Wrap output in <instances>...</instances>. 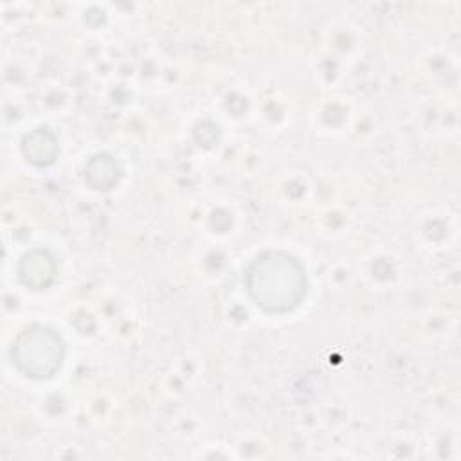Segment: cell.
Masks as SVG:
<instances>
[{"instance_id":"6da1fadb","label":"cell","mask_w":461,"mask_h":461,"mask_svg":"<svg viewBox=\"0 0 461 461\" xmlns=\"http://www.w3.org/2000/svg\"><path fill=\"white\" fill-rule=\"evenodd\" d=\"M250 299L267 313L292 312L306 294L303 265L283 250L259 254L245 272Z\"/></svg>"},{"instance_id":"7a4b0ae2","label":"cell","mask_w":461,"mask_h":461,"mask_svg":"<svg viewBox=\"0 0 461 461\" xmlns=\"http://www.w3.org/2000/svg\"><path fill=\"white\" fill-rule=\"evenodd\" d=\"M11 355L14 366L25 376L45 380L54 376L61 367L65 344L54 330L34 324L16 337Z\"/></svg>"},{"instance_id":"3957f363","label":"cell","mask_w":461,"mask_h":461,"mask_svg":"<svg viewBox=\"0 0 461 461\" xmlns=\"http://www.w3.org/2000/svg\"><path fill=\"white\" fill-rule=\"evenodd\" d=\"M56 272L58 267L52 254L43 249H32L25 252L18 265L20 281L34 292L49 288L56 277Z\"/></svg>"},{"instance_id":"277c9868","label":"cell","mask_w":461,"mask_h":461,"mask_svg":"<svg viewBox=\"0 0 461 461\" xmlns=\"http://www.w3.org/2000/svg\"><path fill=\"white\" fill-rule=\"evenodd\" d=\"M22 153L27 162L38 167L54 164L59 155V142L56 133L47 128H36L29 131L22 140Z\"/></svg>"},{"instance_id":"5b68a950","label":"cell","mask_w":461,"mask_h":461,"mask_svg":"<svg viewBox=\"0 0 461 461\" xmlns=\"http://www.w3.org/2000/svg\"><path fill=\"white\" fill-rule=\"evenodd\" d=\"M122 171L108 153H97L85 164V182L95 191H110L119 184Z\"/></svg>"}]
</instances>
